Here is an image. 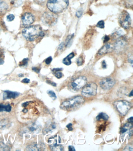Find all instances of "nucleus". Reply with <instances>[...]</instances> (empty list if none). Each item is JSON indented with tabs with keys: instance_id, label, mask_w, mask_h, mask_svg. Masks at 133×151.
<instances>
[{
	"instance_id": "obj_1",
	"label": "nucleus",
	"mask_w": 133,
	"mask_h": 151,
	"mask_svg": "<svg viewBox=\"0 0 133 151\" xmlns=\"http://www.w3.org/2000/svg\"><path fill=\"white\" fill-rule=\"evenodd\" d=\"M24 37L30 41H34L39 37H43L45 35L42 28L39 25L27 27L22 31Z\"/></svg>"
},
{
	"instance_id": "obj_2",
	"label": "nucleus",
	"mask_w": 133,
	"mask_h": 151,
	"mask_svg": "<svg viewBox=\"0 0 133 151\" xmlns=\"http://www.w3.org/2000/svg\"><path fill=\"white\" fill-rule=\"evenodd\" d=\"M69 5L68 0H48L47 8L52 12L60 13L64 11Z\"/></svg>"
},
{
	"instance_id": "obj_3",
	"label": "nucleus",
	"mask_w": 133,
	"mask_h": 151,
	"mask_svg": "<svg viewBox=\"0 0 133 151\" xmlns=\"http://www.w3.org/2000/svg\"><path fill=\"white\" fill-rule=\"evenodd\" d=\"M85 102V99L83 97L76 96L63 102L60 107L63 110L71 111L82 106Z\"/></svg>"
},
{
	"instance_id": "obj_4",
	"label": "nucleus",
	"mask_w": 133,
	"mask_h": 151,
	"mask_svg": "<svg viewBox=\"0 0 133 151\" xmlns=\"http://www.w3.org/2000/svg\"><path fill=\"white\" fill-rule=\"evenodd\" d=\"M114 105L122 115H126L132 107L131 104L126 100L117 101L114 103Z\"/></svg>"
},
{
	"instance_id": "obj_5",
	"label": "nucleus",
	"mask_w": 133,
	"mask_h": 151,
	"mask_svg": "<svg viewBox=\"0 0 133 151\" xmlns=\"http://www.w3.org/2000/svg\"><path fill=\"white\" fill-rule=\"evenodd\" d=\"M97 90V85L93 82H91L83 87L82 94L86 97H90L96 95Z\"/></svg>"
},
{
	"instance_id": "obj_6",
	"label": "nucleus",
	"mask_w": 133,
	"mask_h": 151,
	"mask_svg": "<svg viewBox=\"0 0 133 151\" xmlns=\"http://www.w3.org/2000/svg\"><path fill=\"white\" fill-rule=\"evenodd\" d=\"M120 26L124 29H128L131 25L130 16L127 11L124 10L121 12L119 19Z\"/></svg>"
},
{
	"instance_id": "obj_7",
	"label": "nucleus",
	"mask_w": 133,
	"mask_h": 151,
	"mask_svg": "<svg viewBox=\"0 0 133 151\" xmlns=\"http://www.w3.org/2000/svg\"><path fill=\"white\" fill-rule=\"evenodd\" d=\"M87 82V78L81 76L77 78L71 84V87L74 90H78L83 88Z\"/></svg>"
},
{
	"instance_id": "obj_8",
	"label": "nucleus",
	"mask_w": 133,
	"mask_h": 151,
	"mask_svg": "<svg viewBox=\"0 0 133 151\" xmlns=\"http://www.w3.org/2000/svg\"><path fill=\"white\" fill-rule=\"evenodd\" d=\"M127 45V41L125 37L121 36L118 38L116 44L114 45V49L117 53L123 51Z\"/></svg>"
},
{
	"instance_id": "obj_9",
	"label": "nucleus",
	"mask_w": 133,
	"mask_h": 151,
	"mask_svg": "<svg viewBox=\"0 0 133 151\" xmlns=\"http://www.w3.org/2000/svg\"><path fill=\"white\" fill-rule=\"evenodd\" d=\"M115 80L111 78H105L102 80L100 82L101 87L104 90L111 89L115 85Z\"/></svg>"
},
{
	"instance_id": "obj_10",
	"label": "nucleus",
	"mask_w": 133,
	"mask_h": 151,
	"mask_svg": "<svg viewBox=\"0 0 133 151\" xmlns=\"http://www.w3.org/2000/svg\"><path fill=\"white\" fill-rule=\"evenodd\" d=\"M35 18L32 13H25L22 15L21 18V24L25 27H28L34 22Z\"/></svg>"
},
{
	"instance_id": "obj_11",
	"label": "nucleus",
	"mask_w": 133,
	"mask_h": 151,
	"mask_svg": "<svg viewBox=\"0 0 133 151\" xmlns=\"http://www.w3.org/2000/svg\"><path fill=\"white\" fill-rule=\"evenodd\" d=\"M114 47L111 44L107 43L105 45L98 51L99 55H102L111 53L114 49Z\"/></svg>"
},
{
	"instance_id": "obj_12",
	"label": "nucleus",
	"mask_w": 133,
	"mask_h": 151,
	"mask_svg": "<svg viewBox=\"0 0 133 151\" xmlns=\"http://www.w3.org/2000/svg\"><path fill=\"white\" fill-rule=\"evenodd\" d=\"M19 95V93L16 92L5 90L3 94V100L15 98Z\"/></svg>"
},
{
	"instance_id": "obj_13",
	"label": "nucleus",
	"mask_w": 133,
	"mask_h": 151,
	"mask_svg": "<svg viewBox=\"0 0 133 151\" xmlns=\"http://www.w3.org/2000/svg\"><path fill=\"white\" fill-rule=\"evenodd\" d=\"M44 20H45L46 23L49 25H51L56 22V18L54 15L47 13L44 16Z\"/></svg>"
},
{
	"instance_id": "obj_14",
	"label": "nucleus",
	"mask_w": 133,
	"mask_h": 151,
	"mask_svg": "<svg viewBox=\"0 0 133 151\" xmlns=\"http://www.w3.org/2000/svg\"><path fill=\"white\" fill-rule=\"evenodd\" d=\"M8 6L3 0L0 1V15L5 14L8 10Z\"/></svg>"
},
{
	"instance_id": "obj_15",
	"label": "nucleus",
	"mask_w": 133,
	"mask_h": 151,
	"mask_svg": "<svg viewBox=\"0 0 133 151\" xmlns=\"http://www.w3.org/2000/svg\"><path fill=\"white\" fill-rule=\"evenodd\" d=\"M75 56L74 53H70L68 56H66V58L63 59V62L64 64L66 65H69L71 64V59Z\"/></svg>"
},
{
	"instance_id": "obj_16",
	"label": "nucleus",
	"mask_w": 133,
	"mask_h": 151,
	"mask_svg": "<svg viewBox=\"0 0 133 151\" xmlns=\"http://www.w3.org/2000/svg\"><path fill=\"white\" fill-rule=\"evenodd\" d=\"M11 109L12 108L10 104H8L7 105H5L2 104H0V112L3 111L10 112L11 111Z\"/></svg>"
},
{
	"instance_id": "obj_17",
	"label": "nucleus",
	"mask_w": 133,
	"mask_h": 151,
	"mask_svg": "<svg viewBox=\"0 0 133 151\" xmlns=\"http://www.w3.org/2000/svg\"><path fill=\"white\" fill-rule=\"evenodd\" d=\"M132 128V125L130 123H127L126 124L123 128L121 129L120 132L121 134H124L126 133L129 130H130Z\"/></svg>"
},
{
	"instance_id": "obj_18",
	"label": "nucleus",
	"mask_w": 133,
	"mask_h": 151,
	"mask_svg": "<svg viewBox=\"0 0 133 151\" xmlns=\"http://www.w3.org/2000/svg\"><path fill=\"white\" fill-rule=\"evenodd\" d=\"M96 118L98 121H100L102 120L106 121L109 119V116L106 113H104V112H101L96 116Z\"/></svg>"
},
{
	"instance_id": "obj_19",
	"label": "nucleus",
	"mask_w": 133,
	"mask_h": 151,
	"mask_svg": "<svg viewBox=\"0 0 133 151\" xmlns=\"http://www.w3.org/2000/svg\"><path fill=\"white\" fill-rule=\"evenodd\" d=\"M39 146L37 144H33L27 147L26 150L39 151L40 150Z\"/></svg>"
},
{
	"instance_id": "obj_20",
	"label": "nucleus",
	"mask_w": 133,
	"mask_h": 151,
	"mask_svg": "<svg viewBox=\"0 0 133 151\" xmlns=\"http://www.w3.org/2000/svg\"><path fill=\"white\" fill-rule=\"evenodd\" d=\"M11 5L15 7H19L22 4L21 0H10Z\"/></svg>"
},
{
	"instance_id": "obj_21",
	"label": "nucleus",
	"mask_w": 133,
	"mask_h": 151,
	"mask_svg": "<svg viewBox=\"0 0 133 151\" xmlns=\"http://www.w3.org/2000/svg\"><path fill=\"white\" fill-rule=\"evenodd\" d=\"M51 149L53 151H63V147L61 145L58 144L54 146L50 147Z\"/></svg>"
},
{
	"instance_id": "obj_22",
	"label": "nucleus",
	"mask_w": 133,
	"mask_h": 151,
	"mask_svg": "<svg viewBox=\"0 0 133 151\" xmlns=\"http://www.w3.org/2000/svg\"><path fill=\"white\" fill-rule=\"evenodd\" d=\"M73 34L72 35H69L68 37H67V39H66V41H65V44L66 47H68V46L70 45L71 41L72 40V39L73 37Z\"/></svg>"
},
{
	"instance_id": "obj_23",
	"label": "nucleus",
	"mask_w": 133,
	"mask_h": 151,
	"mask_svg": "<svg viewBox=\"0 0 133 151\" xmlns=\"http://www.w3.org/2000/svg\"><path fill=\"white\" fill-rule=\"evenodd\" d=\"M48 94L53 100H55L57 98V96L56 93L52 90H48L47 91Z\"/></svg>"
},
{
	"instance_id": "obj_24",
	"label": "nucleus",
	"mask_w": 133,
	"mask_h": 151,
	"mask_svg": "<svg viewBox=\"0 0 133 151\" xmlns=\"http://www.w3.org/2000/svg\"><path fill=\"white\" fill-rule=\"evenodd\" d=\"M29 59L28 58H25L19 63V65L20 67L26 66L28 64Z\"/></svg>"
},
{
	"instance_id": "obj_25",
	"label": "nucleus",
	"mask_w": 133,
	"mask_h": 151,
	"mask_svg": "<svg viewBox=\"0 0 133 151\" xmlns=\"http://www.w3.org/2000/svg\"><path fill=\"white\" fill-rule=\"evenodd\" d=\"M96 26L98 28H100V29H104L105 27V23L103 21H99Z\"/></svg>"
},
{
	"instance_id": "obj_26",
	"label": "nucleus",
	"mask_w": 133,
	"mask_h": 151,
	"mask_svg": "<svg viewBox=\"0 0 133 151\" xmlns=\"http://www.w3.org/2000/svg\"><path fill=\"white\" fill-rule=\"evenodd\" d=\"M83 58L82 56L79 57L77 60V64L78 66H80L82 65L83 64Z\"/></svg>"
},
{
	"instance_id": "obj_27",
	"label": "nucleus",
	"mask_w": 133,
	"mask_h": 151,
	"mask_svg": "<svg viewBox=\"0 0 133 151\" xmlns=\"http://www.w3.org/2000/svg\"><path fill=\"white\" fill-rule=\"evenodd\" d=\"M15 17L13 14H10L7 15V21L11 22L14 20Z\"/></svg>"
},
{
	"instance_id": "obj_28",
	"label": "nucleus",
	"mask_w": 133,
	"mask_h": 151,
	"mask_svg": "<svg viewBox=\"0 0 133 151\" xmlns=\"http://www.w3.org/2000/svg\"><path fill=\"white\" fill-rule=\"evenodd\" d=\"M54 74H55V76L58 79L61 78L63 76V74H62V73L60 72V71L56 72L54 73Z\"/></svg>"
},
{
	"instance_id": "obj_29",
	"label": "nucleus",
	"mask_w": 133,
	"mask_h": 151,
	"mask_svg": "<svg viewBox=\"0 0 133 151\" xmlns=\"http://www.w3.org/2000/svg\"><path fill=\"white\" fill-rule=\"evenodd\" d=\"M126 6L127 8H130L132 7L133 0H127L126 2Z\"/></svg>"
},
{
	"instance_id": "obj_30",
	"label": "nucleus",
	"mask_w": 133,
	"mask_h": 151,
	"mask_svg": "<svg viewBox=\"0 0 133 151\" xmlns=\"http://www.w3.org/2000/svg\"><path fill=\"white\" fill-rule=\"evenodd\" d=\"M83 10L80 9V10H78V11H77L76 13V15L77 17L79 18L80 17L82 16V15H83Z\"/></svg>"
},
{
	"instance_id": "obj_31",
	"label": "nucleus",
	"mask_w": 133,
	"mask_h": 151,
	"mask_svg": "<svg viewBox=\"0 0 133 151\" xmlns=\"http://www.w3.org/2000/svg\"><path fill=\"white\" fill-rule=\"evenodd\" d=\"M133 147L132 145H129L127 146L125 148L124 150V151H132L133 150Z\"/></svg>"
},
{
	"instance_id": "obj_32",
	"label": "nucleus",
	"mask_w": 133,
	"mask_h": 151,
	"mask_svg": "<svg viewBox=\"0 0 133 151\" xmlns=\"http://www.w3.org/2000/svg\"><path fill=\"white\" fill-rule=\"evenodd\" d=\"M52 57L50 56V57H48V58L46 59L45 63L47 65L50 64L51 62H52Z\"/></svg>"
},
{
	"instance_id": "obj_33",
	"label": "nucleus",
	"mask_w": 133,
	"mask_h": 151,
	"mask_svg": "<svg viewBox=\"0 0 133 151\" xmlns=\"http://www.w3.org/2000/svg\"><path fill=\"white\" fill-rule=\"evenodd\" d=\"M45 1V0H35V2L36 3L40 4V5L44 3Z\"/></svg>"
},
{
	"instance_id": "obj_34",
	"label": "nucleus",
	"mask_w": 133,
	"mask_h": 151,
	"mask_svg": "<svg viewBox=\"0 0 133 151\" xmlns=\"http://www.w3.org/2000/svg\"><path fill=\"white\" fill-rule=\"evenodd\" d=\"M66 128L68 129V130L69 131H71L73 130V128H72V124L71 123H69L66 126Z\"/></svg>"
},
{
	"instance_id": "obj_35",
	"label": "nucleus",
	"mask_w": 133,
	"mask_h": 151,
	"mask_svg": "<svg viewBox=\"0 0 133 151\" xmlns=\"http://www.w3.org/2000/svg\"><path fill=\"white\" fill-rule=\"evenodd\" d=\"M33 70L36 73H39L40 72V69L37 67H34L33 68Z\"/></svg>"
},
{
	"instance_id": "obj_36",
	"label": "nucleus",
	"mask_w": 133,
	"mask_h": 151,
	"mask_svg": "<svg viewBox=\"0 0 133 151\" xmlns=\"http://www.w3.org/2000/svg\"><path fill=\"white\" fill-rule=\"evenodd\" d=\"M30 80L28 78H24L22 81V82L24 83H26V84H28L29 83Z\"/></svg>"
},
{
	"instance_id": "obj_37",
	"label": "nucleus",
	"mask_w": 133,
	"mask_h": 151,
	"mask_svg": "<svg viewBox=\"0 0 133 151\" xmlns=\"http://www.w3.org/2000/svg\"><path fill=\"white\" fill-rule=\"evenodd\" d=\"M128 61H129V62L132 64L133 63V56L132 55H130V56H129L128 57Z\"/></svg>"
},
{
	"instance_id": "obj_38",
	"label": "nucleus",
	"mask_w": 133,
	"mask_h": 151,
	"mask_svg": "<svg viewBox=\"0 0 133 151\" xmlns=\"http://www.w3.org/2000/svg\"><path fill=\"white\" fill-rule=\"evenodd\" d=\"M110 38L109 37V36H107V35H106L105 36L104 38V43H106L108 41H109V40Z\"/></svg>"
},
{
	"instance_id": "obj_39",
	"label": "nucleus",
	"mask_w": 133,
	"mask_h": 151,
	"mask_svg": "<svg viewBox=\"0 0 133 151\" xmlns=\"http://www.w3.org/2000/svg\"><path fill=\"white\" fill-rule=\"evenodd\" d=\"M47 82V83H48V84H51L52 86H54V87L56 86V84L54 83V82H51L50 80H48Z\"/></svg>"
},
{
	"instance_id": "obj_40",
	"label": "nucleus",
	"mask_w": 133,
	"mask_h": 151,
	"mask_svg": "<svg viewBox=\"0 0 133 151\" xmlns=\"http://www.w3.org/2000/svg\"><path fill=\"white\" fill-rule=\"evenodd\" d=\"M68 149H69V151H75L76 150L74 147L72 146H69L68 147Z\"/></svg>"
},
{
	"instance_id": "obj_41",
	"label": "nucleus",
	"mask_w": 133,
	"mask_h": 151,
	"mask_svg": "<svg viewBox=\"0 0 133 151\" xmlns=\"http://www.w3.org/2000/svg\"><path fill=\"white\" fill-rule=\"evenodd\" d=\"M62 70V69L61 68H56V69H54L52 70V72L54 73L58 71H61Z\"/></svg>"
},
{
	"instance_id": "obj_42",
	"label": "nucleus",
	"mask_w": 133,
	"mask_h": 151,
	"mask_svg": "<svg viewBox=\"0 0 133 151\" xmlns=\"http://www.w3.org/2000/svg\"><path fill=\"white\" fill-rule=\"evenodd\" d=\"M102 66L103 68L106 69L107 67V64L106 63L105 61H104L102 63Z\"/></svg>"
},
{
	"instance_id": "obj_43",
	"label": "nucleus",
	"mask_w": 133,
	"mask_h": 151,
	"mask_svg": "<svg viewBox=\"0 0 133 151\" xmlns=\"http://www.w3.org/2000/svg\"><path fill=\"white\" fill-rule=\"evenodd\" d=\"M30 102H26L23 103L22 104V107H24V108H26L27 107V106H28L29 104V103Z\"/></svg>"
},
{
	"instance_id": "obj_44",
	"label": "nucleus",
	"mask_w": 133,
	"mask_h": 151,
	"mask_svg": "<svg viewBox=\"0 0 133 151\" xmlns=\"http://www.w3.org/2000/svg\"><path fill=\"white\" fill-rule=\"evenodd\" d=\"M29 130H31L32 132H34L36 131V128L34 126H31L30 127Z\"/></svg>"
},
{
	"instance_id": "obj_45",
	"label": "nucleus",
	"mask_w": 133,
	"mask_h": 151,
	"mask_svg": "<svg viewBox=\"0 0 133 151\" xmlns=\"http://www.w3.org/2000/svg\"><path fill=\"white\" fill-rule=\"evenodd\" d=\"M128 121L130 123H133V117L132 116V117H131L130 118H128Z\"/></svg>"
},
{
	"instance_id": "obj_46",
	"label": "nucleus",
	"mask_w": 133,
	"mask_h": 151,
	"mask_svg": "<svg viewBox=\"0 0 133 151\" xmlns=\"http://www.w3.org/2000/svg\"><path fill=\"white\" fill-rule=\"evenodd\" d=\"M63 47H64V44H63V43H61V45H60V47H59V49H60L61 50L63 48Z\"/></svg>"
},
{
	"instance_id": "obj_47",
	"label": "nucleus",
	"mask_w": 133,
	"mask_h": 151,
	"mask_svg": "<svg viewBox=\"0 0 133 151\" xmlns=\"http://www.w3.org/2000/svg\"><path fill=\"white\" fill-rule=\"evenodd\" d=\"M22 112H24V113H27V112H28V109H26V108H25V109H24L23 110H22Z\"/></svg>"
},
{
	"instance_id": "obj_48",
	"label": "nucleus",
	"mask_w": 133,
	"mask_h": 151,
	"mask_svg": "<svg viewBox=\"0 0 133 151\" xmlns=\"http://www.w3.org/2000/svg\"><path fill=\"white\" fill-rule=\"evenodd\" d=\"M4 63V61L3 60H2V59L0 58V65H2Z\"/></svg>"
},
{
	"instance_id": "obj_49",
	"label": "nucleus",
	"mask_w": 133,
	"mask_h": 151,
	"mask_svg": "<svg viewBox=\"0 0 133 151\" xmlns=\"http://www.w3.org/2000/svg\"><path fill=\"white\" fill-rule=\"evenodd\" d=\"M18 76L20 78L23 77L24 75L23 74H20L19 75H18Z\"/></svg>"
},
{
	"instance_id": "obj_50",
	"label": "nucleus",
	"mask_w": 133,
	"mask_h": 151,
	"mask_svg": "<svg viewBox=\"0 0 133 151\" xmlns=\"http://www.w3.org/2000/svg\"><path fill=\"white\" fill-rule=\"evenodd\" d=\"M133 95V90H132L131 92L130 93L129 95V96H132Z\"/></svg>"
},
{
	"instance_id": "obj_51",
	"label": "nucleus",
	"mask_w": 133,
	"mask_h": 151,
	"mask_svg": "<svg viewBox=\"0 0 133 151\" xmlns=\"http://www.w3.org/2000/svg\"><path fill=\"white\" fill-rule=\"evenodd\" d=\"M52 128L53 129H55L56 128V125L54 124H53L52 125Z\"/></svg>"
},
{
	"instance_id": "obj_52",
	"label": "nucleus",
	"mask_w": 133,
	"mask_h": 151,
	"mask_svg": "<svg viewBox=\"0 0 133 151\" xmlns=\"http://www.w3.org/2000/svg\"><path fill=\"white\" fill-rule=\"evenodd\" d=\"M1 51H0V55H1Z\"/></svg>"
},
{
	"instance_id": "obj_53",
	"label": "nucleus",
	"mask_w": 133,
	"mask_h": 151,
	"mask_svg": "<svg viewBox=\"0 0 133 151\" xmlns=\"http://www.w3.org/2000/svg\"><path fill=\"white\" fill-rule=\"evenodd\" d=\"M0 1H1V0H0Z\"/></svg>"
}]
</instances>
